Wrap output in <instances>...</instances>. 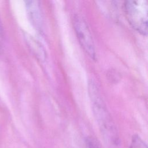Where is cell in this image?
<instances>
[{
	"instance_id": "52a82bcc",
	"label": "cell",
	"mask_w": 148,
	"mask_h": 148,
	"mask_svg": "<svg viewBox=\"0 0 148 148\" xmlns=\"http://www.w3.org/2000/svg\"><path fill=\"white\" fill-rule=\"evenodd\" d=\"M2 38V30H1V23H0V43Z\"/></svg>"
},
{
	"instance_id": "6da1fadb",
	"label": "cell",
	"mask_w": 148,
	"mask_h": 148,
	"mask_svg": "<svg viewBox=\"0 0 148 148\" xmlns=\"http://www.w3.org/2000/svg\"><path fill=\"white\" fill-rule=\"evenodd\" d=\"M124 9L130 25L139 33L147 34L148 2L146 0H130L124 2Z\"/></svg>"
},
{
	"instance_id": "8992f818",
	"label": "cell",
	"mask_w": 148,
	"mask_h": 148,
	"mask_svg": "<svg viewBox=\"0 0 148 148\" xmlns=\"http://www.w3.org/2000/svg\"><path fill=\"white\" fill-rule=\"evenodd\" d=\"M87 142L88 148H101L98 142H97L94 139L89 138L88 139Z\"/></svg>"
},
{
	"instance_id": "3957f363",
	"label": "cell",
	"mask_w": 148,
	"mask_h": 148,
	"mask_svg": "<svg viewBox=\"0 0 148 148\" xmlns=\"http://www.w3.org/2000/svg\"><path fill=\"white\" fill-rule=\"evenodd\" d=\"M73 27L79 42L90 57L95 60L96 54L94 45L88 27L85 21L80 16H76L73 20Z\"/></svg>"
},
{
	"instance_id": "5b68a950",
	"label": "cell",
	"mask_w": 148,
	"mask_h": 148,
	"mask_svg": "<svg viewBox=\"0 0 148 148\" xmlns=\"http://www.w3.org/2000/svg\"><path fill=\"white\" fill-rule=\"evenodd\" d=\"M130 148H147L146 143L138 135L132 136Z\"/></svg>"
},
{
	"instance_id": "7a4b0ae2",
	"label": "cell",
	"mask_w": 148,
	"mask_h": 148,
	"mask_svg": "<svg viewBox=\"0 0 148 148\" xmlns=\"http://www.w3.org/2000/svg\"><path fill=\"white\" fill-rule=\"evenodd\" d=\"M89 94L92 103V109L95 116L103 134L114 141H116L115 128L106 110L95 84L91 82L89 84Z\"/></svg>"
},
{
	"instance_id": "277c9868",
	"label": "cell",
	"mask_w": 148,
	"mask_h": 148,
	"mask_svg": "<svg viewBox=\"0 0 148 148\" xmlns=\"http://www.w3.org/2000/svg\"><path fill=\"white\" fill-rule=\"evenodd\" d=\"M25 2L28 14L32 24L38 28H40L42 25V14L39 2L29 1Z\"/></svg>"
}]
</instances>
